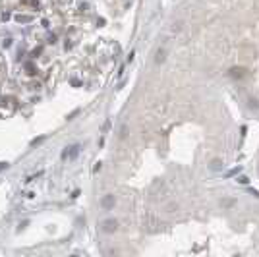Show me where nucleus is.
<instances>
[{"label": "nucleus", "mask_w": 259, "mask_h": 257, "mask_svg": "<svg viewBox=\"0 0 259 257\" xmlns=\"http://www.w3.org/2000/svg\"><path fill=\"white\" fill-rule=\"evenodd\" d=\"M103 230L105 232H116L118 230V222H116V220H114V218H109V220H105V222H103Z\"/></svg>", "instance_id": "obj_1"}, {"label": "nucleus", "mask_w": 259, "mask_h": 257, "mask_svg": "<svg viewBox=\"0 0 259 257\" xmlns=\"http://www.w3.org/2000/svg\"><path fill=\"white\" fill-rule=\"evenodd\" d=\"M80 149H81L80 145H72V147H68V149L62 153V159H74L77 153H80Z\"/></svg>", "instance_id": "obj_2"}, {"label": "nucleus", "mask_w": 259, "mask_h": 257, "mask_svg": "<svg viewBox=\"0 0 259 257\" xmlns=\"http://www.w3.org/2000/svg\"><path fill=\"white\" fill-rule=\"evenodd\" d=\"M101 205H103L105 209H110L112 205H114V195H105L103 201H101Z\"/></svg>", "instance_id": "obj_3"}, {"label": "nucleus", "mask_w": 259, "mask_h": 257, "mask_svg": "<svg viewBox=\"0 0 259 257\" xmlns=\"http://www.w3.org/2000/svg\"><path fill=\"white\" fill-rule=\"evenodd\" d=\"M33 18L31 16H16V21H19V23H29Z\"/></svg>", "instance_id": "obj_4"}, {"label": "nucleus", "mask_w": 259, "mask_h": 257, "mask_svg": "<svg viewBox=\"0 0 259 257\" xmlns=\"http://www.w3.org/2000/svg\"><path fill=\"white\" fill-rule=\"evenodd\" d=\"M162 60H164V50L161 48V50H157V58H155V62H157V64H161Z\"/></svg>", "instance_id": "obj_5"}, {"label": "nucleus", "mask_w": 259, "mask_h": 257, "mask_svg": "<svg viewBox=\"0 0 259 257\" xmlns=\"http://www.w3.org/2000/svg\"><path fill=\"white\" fill-rule=\"evenodd\" d=\"M248 105H249V108H259V102H257L255 99H249V101H248Z\"/></svg>", "instance_id": "obj_6"}, {"label": "nucleus", "mask_w": 259, "mask_h": 257, "mask_svg": "<svg viewBox=\"0 0 259 257\" xmlns=\"http://www.w3.org/2000/svg\"><path fill=\"white\" fill-rule=\"evenodd\" d=\"M238 182H240V184H248V182H249V180H248V178H246V176H240V178H238Z\"/></svg>", "instance_id": "obj_7"}, {"label": "nucleus", "mask_w": 259, "mask_h": 257, "mask_svg": "<svg viewBox=\"0 0 259 257\" xmlns=\"http://www.w3.org/2000/svg\"><path fill=\"white\" fill-rule=\"evenodd\" d=\"M213 168H220V160H213Z\"/></svg>", "instance_id": "obj_8"}, {"label": "nucleus", "mask_w": 259, "mask_h": 257, "mask_svg": "<svg viewBox=\"0 0 259 257\" xmlns=\"http://www.w3.org/2000/svg\"><path fill=\"white\" fill-rule=\"evenodd\" d=\"M8 166V163H0V170H2V168H6Z\"/></svg>", "instance_id": "obj_9"}]
</instances>
